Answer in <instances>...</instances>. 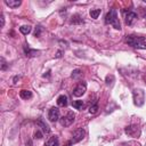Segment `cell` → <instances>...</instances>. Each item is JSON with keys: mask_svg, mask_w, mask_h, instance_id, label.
<instances>
[{"mask_svg": "<svg viewBox=\"0 0 146 146\" xmlns=\"http://www.w3.org/2000/svg\"><path fill=\"white\" fill-rule=\"evenodd\" d=\"M125 42L133 47V48H138V49H146V39L143 36H137V35H127L125 38Z\"/></svg>", "mask_w": 146, "mask_h": 146, "instance_id": "1", "label": "cell"}, {"mask_svg": "<svg viewBox=\"0 0 146 146\" xmlns=\"http://www.w3.org/2000/svg\"><path fill=\"white\" fill-rule=\"evenodd\" d=\"M105 23L106 24H110L112 25L114 29L116 30H120L121 29V24H120V21H119V17H117V13L114 8H112L105 16Z\"/></svg>", "mask_w": 146, "mask_h": 146, "instance_id": "2", "label": "cell"}, {"mask_svg": "<svg viewBox=\"0 0 146 146\" xmlns=\"http://www.w3.org/2000/svg\"><path fill=\"white\" fill-rule=\"evenodd\" d=\"M132 97H133V103L136 106H143L145 103V91L140 88L133 89L132 91Z\"/></svg>", "mask_w": 146, "mask_h": 146, "instance_id": "3", "label": "cell"}, {"mask_svg": "<svg viewBox=\"0 0 146 146\" xmlns=\"http://www.w3.org/2000/svg\"><path fill=\"white\" fill-rule=\"evenodd\" d=\"M74 117H75V114L73 112H68L66 115H64L59 119V122L63 127H68L74 122Z\"/></svg>", "mask_w": 146, "mask_h": 146, "instance_id": "4", "label": "cell"}, {"mask_svg": "<svg viewBox=\"0 0 146 146\" xmlns=\"http://www.w3.org/2000/svg\"><path fill=\"white\" fill-rule=\"evenodd\" d=\"M86 90H87V83H86L84 81H81V82H79V83L76 84V87L74 88L73 95H74L75 97H80V96H82V95L86 92Z\"/></svg>", "mask_w": 146, "mask_h": 146, "instance_id": "5", "label": "cell"}, {"mask_svg": "<svg viewBox=\"0 0 146 146\" xmlns=\"http://www.w3.org/2000/svg\"><path fill=\"white\" fill-rule=\"evenodd\" d=\"M125 133L130 137H139L140 136V129L137 127V125H128L125 128Z\"/></svg>", "mask_w": 146, "mask_h": 146, "instance_id": "6", "label": "cell"}, {"mask_svg": "<svg viewBox=\"0 0 146 146\" xmlns=\"http://www.w3.org/2000/svg\"><path fill=\"white\" fill-rule=\"evenodd\" d=\"M48 120L50 122H56L59 120V110L58 107H51L48 112Z\"/></svg>", "mask_w": 146, "mask_h": 146, "instance_id": "7", "label": "cell"}, {"mask_svg": "<svg viewBox=\"0 0 146 146\" xmlns=\"http://www.w3.org/2000/svg\"><path fill=\"white\" fill-rule=\"evenodd\" d=\"M83 137H84V130L82 129V128H79V129H76L74 132H73V135H72V143L74 144V143H79L80 140H82L83 139Z\"/></svg>", "mask_w": 146, "mask_h": 146, "instance_id": "8", "label": "cell"}, {"mask_svg": "<svg viewBox=\"0 0 146 146\" xmlns=\"http://www.w3.org/2000/svg\"><path fill=\"white\" fill-rule=\"evenodd\" d=\"M136 19H137V14L133 13V11H128V14L125 15V24L127 25H132Z\"/></svg>", "mask_w": 146, "mask_h": 146, "instance_id": "9", "label": "cell"}, {"mask_svg": "<svg viewBox=\"0 0 146 146\" xmlns=\"http://www.w3.org/2000/svg\"><path fill=\"white\" fill-rule=\"evenodd\" d=\"M24 52H25V55L29 56V57H34V56H36V55L39 54L38 50L31 49V48L29 47V44H24Z\"/></svg>", "mask_w": 146, "mask_h": 146, "instance_id": "10", "label": "cell"}, {"mask_svg": "<svg viewBox=\"0 0 146 146\" xmlns=\"http://www.w3.org/2000/svg\"><path fill=\"white\" fill-rule=\"evenodd\" d=\"M44 146H59V141H58V137L57 136H52L50 137L47 143L44 144Z\"/></svg>", "mask_w": 146, "mask_h": 146, "instance_id": "11", "label": "cell"}, {"mask_svg": "<svg viewBox=\"0 0 146 146\" xmlns=\"http://www.w3.org/2000/svg\"><path fill=\"white\" fill-rule=\"evenodd\" d=\"M5 3H6L8 7H10V8H18V7L21 6L22 1H19V0H6Z\"/></svg>", "mask_w": 146, "mask_h": 146, "instance_id": "12", "label": "cell"}, {"mask_svg": "<svg viewBox=\"0 0 146 146\" xmlns=\"http://www.w3.org/2000/svg\"><path fill=\"white\" fill-rule=\"evenodd\" d=\"M57 105L60 106V107H65V106L67 105V96L60 95V96L57 98Z\"/></svg>", "mask_w": 146, "mask_h": 146, "instance_id": "13", "label": "cell"}, {"mask_svg": "<svg viewBox=\"0 0 146 146\" xmlns=\"http://www.w3.org/2000/svg\"><path fill=\"white\" fill-rule=\"evenodd\" d=\"M36 124L40 127V129L42 130V132H46V133H49V132H50V128H49L42 120H38V121H36Z\"/></svg>", "mask_w": 146, "mask_h": 146, "instance_id": "14", "label": "cell"}, {"mask_svg": "<svg viewBox=\"0 0 146 146\" xmlns=\"http://www.w3.org/2000/svg\"><path fill=\"white\" fill-rule=\"evenodd\" d=\"M19 96H21V98H23V99H30V98L32 97V91L23 89V90L19 91Z\"/></svg>", "mask_w": 146, "mask_h": 146, "instance_id": "15", "label": "cell"}, {"mask_svg": "<svg viewBox=\"0 0 146 146\" xmlns=\"http://www.w3.org/2000/svg\"><path fill=\"white\" fill-rule=\"evenodd\" d=\"M82 23H83V19H82L79 15H73V16H72L71 24H82Z\"/></svg>", "mask_w": 146, "mask_h": 146, "instance_id": "16", "label": "cell"}, {"mask_svg": "<svg viewBox=\"0 0 146 146\" xmlns=\"http://www.w3.org/2000/svg\"><path fill=\"white\" fill-rule=\"evenodd\" d=\"M31 26L30 25H23V26H21L19 27V31H21V33L22 34H24V35H27L30 32H31Z\"/></svg>", "mask_w": 146, "mask_h": 146, "instance_id": "17", "label": "cell"}, {"mask_svg": "<svg viewBox=\"0 0 146 146\" xmlns=\"http://www.w3.org/2000/svg\"><path fill=\"white\" fill-rule=\"evenodd\" d=\"M72 105H73V107L76 108V110H82V108L84 107V103H83L82 100H74V102L72 103Z\"/></svg>", "mask_w": 146, "mask_h": 146, "instance_id": "18", "label": "cell"}, {"mask_svg": "<svg viewBox=\"0 0 146 146\" xmlns=\"http://www.w3.org/2000/svg\"><path fill=\"white\" fill-rule=\"evenodd\" d=\"M100 15V9H91L90 10V16L91 18H98V16Z\"/></svg>", "mask_w": 146, "mask_h": 146, "instance_id": "19", "label": "cell"}, {"mask_svg": "<svg viewBox=\"0 0 146 146\" xmlns=\"http://www.w3.org/2000/svg\"><path fill=\"white\" fill-rule=\"evenodd\" d=\"M97 111H98V104H97V103H95L94 105H91V106L89 107V113H90V114H96Z\"/></svg>", "mask_w": 146, "mask_h": 146, "instance_id": "20", "label": "cell"}, {"mask_svg": "<svg viewBox=\"0 0 146 146\" xmlns=\"http://www.w3.org/2000/svg\"><path fill=\"white\" fill-rule=\"evenodd\" d=\"M81 75H82V71L81 70H74L72 72V78L73 79H79Z\"/></svg>", "mask_w": 146, "mask_h": 146, "instance_id": "21", "label": "cell"}, {"mask_svg": "<svg viewBox=\"0 0 146 146\" xmlns=\"http://www.w3.org/2000/svg\"><path fill=\"white\" fill-rule=\"evenodd\" d=\"M41 31H42V27H41L40 25H38L36 29H35V33H34V35H35V36H39L40 33H41Z\"/></svg>", "mask_w": 146, "mask_h": 146, "instance_id": "22", "label": "cell"}, {"mask_svg": "<svg viewBox=\"0 0 146 146\" xmlns=\"http://www.w3.org/2000/svg\"><path fill=\"white\" fill-rule=\"evenodd\" d=\"M6 68H7V63H6L5 58H3V57H1V70L3 71V70H6Z\"/></svg>", "mask_w": 146, "mask_h": 146, "instance_id": "23", "label": "cell"}, {"mask_svg": "<svg viewBox=\"0 0 146 146\" xmlns=\"http://www.w3.org/2000/svg\"><path fill=\"white\" fill-rule=\"evenodd\" d=\"M34 138H38V139H41L42 138V132L40 130H36L35 133H34Z\"/></svg>", "mask_w": 146, "mask_h": 146, "instance_id": "24", "label": "cell"}, {"mask_svg": "<svg viewBox=\"0 0 146 146\" xmlns=\"http://www.w3.org/2000/svg\"><path fill=\"white\" fill-rule=\"evenodd\" d=\"M5 25V17H3V14H1V26Z\"/></svg>", "mask_w": 146, "mask_h": 146, "instance_id": "25", "label": "cell"}, {"mask_svg": "<svg viewBox=\"0 0 146 146\" xmlns=\"http://www.w3.org/2000/svg\"><path fill=\"white\" fill-rule=\"evenodd\" d=\"M60 56H62V51H57V54H56V57H57V58H59Z\"/></svg>", "mask_w": 146, "mask_h": 146, "instance_id": "26", "label": "cell"}]
</instances>
